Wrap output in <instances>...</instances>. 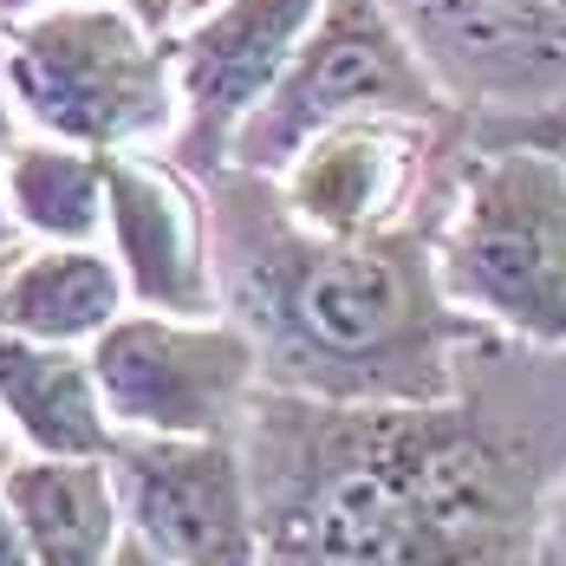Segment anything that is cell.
<instances>
[{"label": "cell", "mask_w": 566, "mask_h": 566, "mask_svg": "<svg viewBox=\"0 0 566 566\" xmlns=\"http://www.w3.org/2000/svg\"><path fill=\"white\" fill-rule=\"evenodd\" d=\"M105 475L124 534L164 566H261L234 437H117Z\"/></svg>", "instance_id": "ba28073f"}, {"label": "cell", "mask_w": 566, "mask_h": 566, "mask_svg": "<svg viewBox=\"0 0 566 566\" xmlns=\"http://www.w3.org/2000/svg\"><path fill=\"white\" fill-rule=\"evenodd\" d=\"M319 7L326 0H216L176 27V130L164 144L176 170H189L196 182L228 170L234 130L274 92Z\"/></svg>", "instance_id": "9c48e42d"}, {"label": "cell", "mask_w": 566, "mask_h": 566, "mask_svg": "<svg viewBox=\"0 0 566 566\" xmlns=\"http://www.w3.org/2000/svg\"><path fill=\"white\" fill-rule=\"evenodd\" d=\"M462 117L566 98V0H385Z\"/></svg>", "instance_id": "30bf717a"}, {"label": "cell", "mask_w": 566, "mask_h": 566, "mask_svg": "<svg viewBox=\"0 0 566 566\" xmlns=\"http://www.w3.org/2000/svg\"><path fill=\"white\" fill-rule=\"evenodd\" d=\"M261 566H534V482L469 397L313 403L254 391L241 417Z\"/></svg>", "instance_id": "6da1fadb"}, {"label": "cell", "mask_w": 566, "mask_h": 566, "mask_svg": "<svg viewBox=\"0 0 566 566\" xmlns=\"http://www.w3.org/2000/svg\"><path fill=\"white\" fill-rule=\"evenodd\" d=\"M462 124L469 117H345L274 176V189L293 222L333 241L437 228L462 164Z\"/></svg>", "instance_id": "8992f818"}, {"label": "cell", "mask_w": 566, "mask_h": 566, "mask_svg": "<svg viewBox=\"0 0 566 566\" xmlns=\"http://www.w3.org/2000/svg\"><path fill=\"white\" fill-rule=\"evenodd\" d=\"M0 502L20 521L33 566H112L124 541L105 462H46L13 450L0 469Z\"/></svg>", "instance_id": "5bb4252c"}, {"label": "cell", "mask_w": 566, "mask_h": 566, "mask_svg": "<svg viewBox=\"0 0 566 566\" xmlns=\"http://www.w3.org/2000/svg\"><path fill=\"white\" fill-rule=\"evenodd\" d=\"M0 261H7V254H0Z\"/></svg>", "instance_id": "603a6c76"}, {"label": "cell", "mask_w": 566, "mask_h": 566, "mask_svg": "<svg viewBox=\"0 0 566 566\" xmlns=\"http://www.w3.org/2000/svg\"><path fill=\"white\" fill-rule=\"evenodd\" d=\"M202 7H216V0H189V20H196V13H202Z\"/></svg>", "instance_id": "7402d4cb"}, {"label": "cell", "mask_w": 566, "mask_h": 566, "mask_svg": "<svg viewBox=\"0 0 566 566\" xmlns=\"http://www.w3.org/2000/svg\"><path fill=\"white\" fill-rule=\"evenodd\" d=\"M0 423L20 437V455L46 462H105L117 443L92 358L13 333H0Z\"/></svg>", "instance_id": "4fadbf2b"}, {"label": "cell", "mask_w": 566, "mask_h": 566, "mask_svg": "<svg viewBox=\"0 0 566 566\" xmlns=\"http://www.w3.org/2000/svg\"><path fill=\"white\" fill-rule=\"evenodd\" d=\"M130 313L112 248L98 241H20L0 261V333L33 345H85Z\"/></svg>", "instance_id": "7c38bea8"}, {"label": "cell", "mask_w": 566, "mask_h": 566, "mask_svg": "<svg viewBox=\"0 0 566 566\" xmlns=\"http://www.w3.org/2000/svg\"><path fill=\"white\" fill-rule=\"evenodd\" d=\"M541 566H566V475L547 502V521H541Z\"/></svg>", "instance_id": "e0dca14e"}, {"label": "cell", "mask_w": 566, "mask_h": 566, "mask_svg": "<svg viewBox=\"0 0 566 566\" xmlns=\"http://www.w3.org/2000/svg\"><path fill=\"white\" fill-rule=\"evenodd\" d=\"M105 248H112L137 313L222 319L209 196L164 150H112L105 157Z\"/></svg>", "instance_id": "8fae6325"}, {"label": "cell", "mask_w": 566, "mask_h": 566, "mask_svg": "<svg viewBox=\"0 0 566 566\" xmlns=\"http://www.w3.org/2000/svg\"><path fill=\"white\" fill-rule=\"evenodd\" d=\"M112 566H164V560H157L144 541H130V534H124V541H117V554H112Z\"/></svg>", "instance_id": "d6986e66"}, {"label": "cell", "mask_w": 566, "mask_h": 566, "mask_svg": "<svg viewBox=\"0 0 566 566\" xmlns=\"http://www.w3.org/2000/svg\"><path fill=\"white\" fill-rule=\"evenodd\" d=\"M20 248V228H13V216H7V202H0V254H13Z\"/></svg>", "instance_id": "44dd1931"}, {"label": "cell", "mask_w": 566, "mask_h": 566, "mask_svg": "<svg viewBox=\"0 0 566 566\" xmlns=\"http://www.w3.org/2000/svg\"><path fill=\"white\" fill-rule=\"evenodd\" d=\"M85 358L117 437H241L261 391L254 345L234 319L117 313Z\"/></svg>", "instance_id": "52a82bcc"}, {"label": "cell", "mask_w": 566, "mask_h": 566, "mask_svg": "<svg viewBox=\"0 0 566 566\" xmlns=\"http://www.w3.org/2000/svg\"><path fill=\"white\" fill-rule=\"evenodd\" d=\"M216 293L234 319L261 391L313 403H443L489 326L462 319L430 261L437 228L333 241L286 216L268 176L222 170L202 182Z\"/></svg>", "instance_id": "7a4b0ae2"}, {"label": "cell", "mask_w": 566, "mask_h": 566, "mask_svg": "<svg viewBox=\"0 0 566 566\" xmlns=\"http://www.w3.org/2000/svg\"><path fill=\"white\" fill-rule=\"evenodd\" d=\"M13 144H20V117L7 112V98H0V157H7Z\"/></svg>", "instance_id": "ffe728a7"}, {"label": "cell", "mask_w": 566, "mask_h": 566, "mask_svg": "<svg viewBox=\"0 0 566 566\" xmlns=\"http://www.w3.org/2000/svg\"><path fill=\"white\" fill-rule=\"evenodd\" d=\"M7 455H13V443L0 437V469H7ZM0 566H33V554H27V541H20V521L7 514V502H0Z\"/></svg>", "instance_id": "ac0fdd59"}, {"label": "cell", "mask_w": 566, "mask_h": 566, "mask_svg": "<svg viewBox=\"0 0 566 566\" xmlns=\"http://www.w3.org/2000/svg\"><path fill=\"white\" fill-rule=\"evenodd\" d=\"M345 117H423L450 124L462 117L397 33L385 0H326L319 20L306 27L300 53L286 59L274 92L248 112V124L228 144V170L274 176Z\"/></svg>", "instance_id": "5b68a950"}, {"label": "cell", "mask_w": 566, "mask_h": 566, "mask_svg": "<svg viewBox=\"0 0 566 566\" xmlns=\"http://www.w3.org/2000/svg\"><path fill=\"white\" fill-rule=\"evenodd\" d=\"M0 98L27 137L164 150L176 130L170 40L112 0H53L0 20Z\"/></svg>", "instance_id": "277c9868"}, {"label": "cell", "mask_w": 566, "mask_h": 566, "mask_svg": "<svg viewBox=\"0 0 566 566\" xmlns=\"http://www.w3.org/2000/svg\"><path fill=\"white\" fill-rule=\"evenodd\" d=\"M437 286L495 339L566 358V170L527 144H469L430 234Z\"/></svg>", "instance_id": "3957f363"}, {"label": "cell", "mask_w": 566, "mask_h": 566, "mask_svg": "<svg viewBox=\"0 0 566 566\" xmlns=\"http://www.w3.org/2000/svg\"><path fill=\"white\" fill-rule=\"evenodd\" d=\"M0 202L20 241H98L105 234V157L27 137L0 157Z\"/></svg>", "instance_id": "9a60e30c"}, {"label": "cell", "mask_w": 566, "mask_h": 566, "mask_svg": "<svg viewBox=\"0 0 566 566\" xmlns=\"http://www.w3.org/2000/svg\"><path fill=\"white\" fill-rule=\"evenodd\" d=\"M469 144H527V150H547L566 170V98L560 105H534V112L469 117Z\"/></svg>", "instance_id": "2e32d148"}]
</instances>
